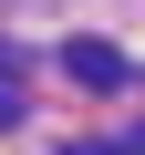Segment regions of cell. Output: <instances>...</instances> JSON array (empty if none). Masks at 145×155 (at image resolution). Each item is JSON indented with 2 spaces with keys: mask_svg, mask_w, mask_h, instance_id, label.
I'll return each instance as SVG.
<instances>
[{
  "mask_svg": "<svg viewBox=\"0 0 145 155\" xmlns=\"http://www.w3.org/2000/svg\"><path fill=\"white\" fill-rule=\"evenodd\" d=\"M62 155H145V124H135V134H114V145H62Z\"/></svg>",
  "mask_w": 145,
  "mask_h": 155,
  "instance_id": "3957f363",
  "label": "cell"
},
{
  "mask_svg": "<svg viewBox=\"0 0 145 155\" xmlns=\"http://www.w3.org/2000/svg\"><path fill=\"white\" fill-rule=\"evenodd\" d=\"M62 72H72L83 93H124V52L93 41V31H72V41H62Z\"/></svg>",
  "mask_w": 145,
  "mask_h": 155,
  "instance_id": "6da1fadb",
  "label": "cell"
},
{
  "mask_svg": "<svg viewBox=\"0 0 145 155\" xmlns=\"http://www.w3.org/2000/svg\"><path fill=\"white\" fill-rule=\"evenodd\" d=\"M21 114H31V93H21V62H11V52H0V134H11Z\"/></svg>",
  "mask_w": 145,
  "mask_h": 155,
  "instance_id": "7a4b0ae2",
  "label": "cell"
}]
</instances>
